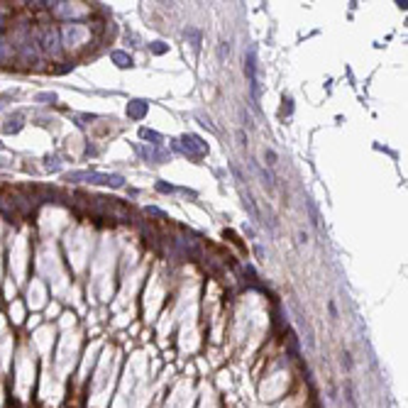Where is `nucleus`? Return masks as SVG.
<instances>
[{
  "mask_svg": "<svg viewBox=\"0 0 408 408\" xmlns=\"http://www.w3.org/2000/svg\"><path fill=\"white\" fill-rule=\"evenodd\" d=\"M247 79H249V88H252V98L259 100V81H257V61H254V49H249V57H247Z\"/></svg>",
  "mask_w": 408,
  "mask_h": 408,
  "instance_id": "nucleus-1",
  "label": "nucleus"
},
{
  "mask_svg": "<svg viewBox=\"0 0 408 408\" xmlns=\"http://www.w3.org/2000/svg\"><path fill=\"white\" fill-rule=\"evenodd\" d=\"M42 44H44V49H49L52 54H59V32L57 29H49V32L42 37Z\"/></svg>",
  "mask_w": 408,
  "mask_h": 408,
  "instance_id": "nucleus-2",
  "label": "nucleus"
},
{
  "mask_svg": "<svg viewBox=\"0 0 408 408\" xmlns=\"http://www.w3.org/2000/svg\"><path fill=\"white\" fill-rule=\"evenodd\" d=\"M145 113H147V103H145V100H132V103L127 105V115L135 117V120H140Z\"/></svg>",
  "mask_w": 408,
  "mask_h": 408,
  "instance_id": "nucleus-3",
  "label": "nucleus"
},
{
  "mask_svg": "<svg viewBox=\"0 0 408 408\" xmlns=\"http://www.w3.org/2000/svg\"><path fill=\"white\" fill-rule=\"evenodd\" d=\"M113 61H115L117 66H130L132 64V59H130V54H125V52H113Z\"/></svg>",
  "mask_w": 408,
  "mask_h": 408,
  "instance_id": "nucleus-4",
  "label": "nucleus"
},
{
  "mask_svg": "<svg viewBox=\"0 0 408 408\" xmlns=\"http://www.w3.org/2000/svg\"><path fill=\"white\" fill-rule=\"evenodd\" d=\"M20 127H22V115H15V120H10V122L2 127V130H5L7 135H12V132H17Z\"/></svg>",
  "mask_w": 408,
  "mask_h": 408,
  "instance_id": "nucleus-5",
  "label": "nucleus"
},
{
  "mask_svg": "<svg viewBox=\"0 0 408 408\" xmlns=\"http://www.w3.org/2000/svg\"><path fill=\"white\" fill-rule=\"evenodd\" d=\"M34 100H37V103H54V100H57V95H54V93H39Z\"/></svg>",
  "mask_w": 408,
  "mask_h": 408,
  "instance_id": "nucleus-6",
  "label": "nucleus"
},
{
  "mask_svg": "<svg viewBox=\"0 0 408 408\" xmlns=\"http://www.w3.org/2000/svg\"><path fill=\"white\" fill-rule=\"evenodd\" d=\"M345 399H347V406L350 408H357V401H354V391H352V384L347 381V394H345Z\"/></svg>",
  "mask_w": 408,
  "mask_h": 408,
  "instance_id": "nucleus-7",
  "label": "nucleus"
},
{
  "mask_svg": "<svg viewBox=\"0 0 408 408\" xmlns=\"http://www.w3.org/2000/svg\"><path fill=\"white\" fill-rule=\"evenodd\" d=\"M152 49H154V54H164V52H166V47H164L162 42H154V47H152Z\"/></svg>",
  "mask_w": 408,
  "mask_h": 408,
  "instance_id": "nucleus-8",
  "label": "nucleus"
},
{
  "mask_svg": "<svg viewBox=\"0 0 408 408\" xmlns=\"http://www.w3.org/2000/svg\"><path fill=\"white\" fill-rule=\"evenodd\" d=\"M142 137L145 140H159V135L157 132H149V130H142Z\"/></svg>",
  "mask_w": 408,
  "mask_h": 408,
  "instance_id": "nucleus-9",
  "label": "nucleus"
},
{
  "mask_svg": "<svg viewBox=\"0 0 408 408\" xmlns=\"http://www.w3.org/2000/svg\"><path fill=\"white\" fill-rule=\"evenodd\" d=\"M266 159H269L266 164H276V154H274L271 149H266Z\"/></svg>",
  "mask_w": 408,
  "mask_h": 408,
  "instance_id": "nucleus-10",
  "label": "nucleus"
},
{
  "mask_svg": "<svg viewBox=\"0 0 408 408\" xmlns=\"http://www.w3.org/2000/svg\"><path fill=\"white\" fill-rule=\"evenodd\" d=\"M342 364H345L347 369H352V359H350V354H347V352L342 354Z\"/></svg>",
  "mask_w": 408,
  "mask_h": 408,
  "instance_id": "nucleus-11",
  "label": "nucleus"
}]
</instances>
